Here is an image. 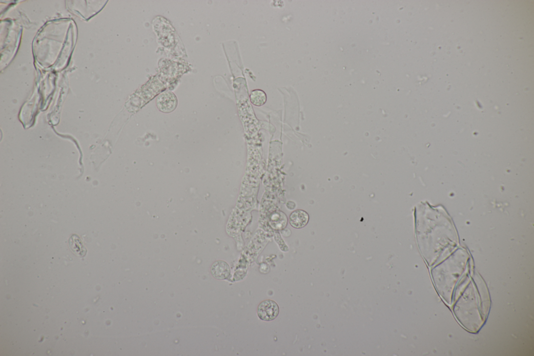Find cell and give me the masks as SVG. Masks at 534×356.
Masks as SVG:
<instances>
[{"label":"cell","instance_id":"6da1fadb","mask_svg":"<svg viewBox=\"0 0 534 356\" xmlns=\"http://www.w3.org/2000/svg\"><path fill=\"white\" fill-rule=\"evenodd\" d=\"M279 312L277 302L271 300L262 302L257 308V315L259 319L264 321H271L276 319Z\"/></svg>","mask_w":534,"mask_h":356},{"label":"cell","instance_id":"7a4b0ae2","mask_svg":"<svg viewBox=\"0 0 534 356\" xmlns=\"http://www.w3.org/2000/svg\"><path fill=\"white\" fill-rule=\"evenodd\" d=\"M158 109L164 113H170L177 108V98L171 92H165L160 94L156 100Z\"/></svg>","mask_w":534,"mask_h":356},{"label":"cell","instance_id":"3957f363","mask_svg":"<svg viewBox=\"0 0 534 356\" xmlns=\"http://www.w3.org/2000/svg\"><path fill=\"white\" fill-rule=\"evenodd\" d=\"M211 273L213 277L223 280L229 277L231 270L228 264L224 261H218L212 264Z\"/></svg>","mask_w":534,"mask_h":356},{"label":"cell","instance_id":"277c9868","mask_svg":"<svg viewBox=\"0 0 534 356\" xmlns=\"http://www.w3.org/2000/svg\"><path fill=\"white\" fill-rule=\"evenodd\" d=\"M309 215L307 211L298 209L293 212L289 218V222L295 229H302L309 221Z\"/></svg>","mask_w":534,"mask_h":356},{"label":"cell","instance_id":"5b68a950","mask_svg":"<svg viewBox=\"0 0 534 356\" xmlns=\"http://www.w3.org/2000/svg\"><path fill=\"white\" fill-rule=\"evenodd\" d=\"M69 246L73 252L80 257L85 256L87 251L81 238L76 234H73L70 238Z\"/></svg>","mask_w":534,"mask_h":356},{"label":"cell","instance_id":"8992f818","mask_svg":"<svg viewBox=\"0 0 534 356\" xmlns=\"http://www.w3.org/2000/svg\"><path fill=\"white\" fill-rule=\"evenodd\" d=\"M249 98L251 103L257 107H261L265 105L267 100L266 94L261 89L253 90L251 92Z\"/></svg>","mask_w":534,"mask_h":356}]
</instances>
